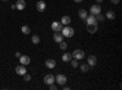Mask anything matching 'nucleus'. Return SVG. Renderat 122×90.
I'll list each match as a JSON object with an SVG mask.
<instances>
[{
	"label": "nucleus",
	"instance_id": "f257e3e1",
	"mask_svg": "<svg viewBox=\"0 0 122 90\" xmlns=\"http://www.w3.org/2000/svg\"><path fill=\"white\" fill-rule=\"evenodd\" d=\"M61 34H62L64 37H66V38H72L75 35V29L72 27H70V26H65V27H62V29H61Z\"/></svg>",
	"mask_w": 122,
	"mask_h": 90
},
{
	"label": "nucleus",
	"instance_id": "f03ea898",
	"mask_svg": "<svg viewBox=\"0 0 122 90\" xmlns=\"http://www.w3.org/2000/svg\"><path fill=\"white\" fill-rule=\"evenodd\" d=\"M71 55H72V57H73V58L78 60V61H79V60H82V58H84V56H86L84 51H83V50H81V49H76V50H75V51H73L72 54H71Z\"/></svg>",
	"mask_w": 122,
	"mask_h": 90
},
{
	"label": "nucleus",
	"instance_id": "7ed1b4c3",
	"mask_svg": "<svg viewBox=\"0 0 122 90\" xmlns=\"http://www.w3.org/2000/svg\"><path fill=\"white\" fill-rule=\"evenodd\" d=\"M55 82L60 85H65L67 83V77L65 74H57L56 78H55Z\"/></svg>",
	"mask_w": 122,
	"mask_h": 90
},
{
	"label": "nucleus",
	"instance_id": "20e7f679",
	"mask_svg": "<svg viewBox=\"0 0 122 90\" xmlns=\"http://www.w3.org/2000/svg\"><path fill=\"white\" fill-rule=\"evenodd\" d=\"M98 14H101V6L99 4H94L90 6V15L97 16Z\"/></svg>",
	"mask_w": 122,
	"mask_h": 90
},
{
	"label": "nucleus",
	"instance_id": "39448f33",
	"mask_svg": "<svg viewBox=\"0 0 122 90\" xmlns=\"http://www.w3.org/2000/svg\"><path fill=\"white\" fill-rule=\"evenodd\" d=\"M62 23L61 22H57V21H54L53 23H51V29L54 32H61V29H62Z\"/></svg>",
	"mask_w": 122,
	"mask_h": 90
},
{
	"label": "nucleus",
	"instance_id": "423d86ee",
	"mask_svg": "<svg viewBox=\"0 0 122 90\" xmlns=\"http://www.w3.org/2000/svg\"><path fill=\"white\" fill-rule=\"evenodd\" d=\"M18 58H20V62H21V65H23V66H28V65L30 63V58H29V56H27V55H21Z\"/></svg>",
	"mask_w": 122,
	"mask_h": 90
},
{
	"label": "nucleus",
	"instance_id": "0eeeda50",
	"mask_svg": "<svg viewBox=\"0 0 122 90\" xmlns=\"http://www.w3.org/2000/svg\"><path fill=\"white\" fill-rule=\"evenodd\" d=\"M87 31L90 34H94L98 31V23H92V24H87Z\"/></svg>",
	"mask_w": 122,
	"mask_h": 90
},
{
	"label": "nucleus",
	"instance_id": "6e6552de",
	"mask_svg": "<svg viewBox=\"0 0 122 90\" xmlns=\"http://www.w3.org/2000/svg\"><path fill=\"white\" fill-rule=\"evenodd\" d=\"M44 83L46 85H50V84H54L55 83V77L53 74H46L44 77Z\"/></svg>",
	"mask_w": 122,
	"mask_h": 90
},
{
	"label": "nucleus",
	"instance_id": "1a4fd4ad",
	"mask_svg": "<svg viewBox=\"0 0 122 90\" xmlns=\"http://www.w3.org/2000/svg\"><path fill=\"white\" fill-rule=\"evenodd\" d=\"M46 9V4L43 1V0H39V1L37 3V11L39 12H44Z\"/></svg>",
	"mask_w": 122,
	"mask_h": 90
},
{
	"label": "nucleus",
	"instance_id": "9d476101",
	"mask_svg": "<svg viewBox=\"0 0 122 90\" xmlns=\"http://www.w3.org/2000/svg\"><path fill=\"white\" fill-rule=\"evenodd\" d=\"M15 71H16V73H17L18 76H23V74H26V73H27L26 66H23V65H21V66H17Z\"/></svg>",
	"mask_w": 122,
	"mask_h": 90
},
{
	"label": "nucleus",
	"instance_id": "9b49d317",
	"mask_svg": "<svg viewBox=\"0 0 122 90\" xmlns=\"http://www.w3.org/2000/svg\"><path fill=\"white\" fill-rule=\"evenodd\" d=\"M45 66L49 69H53V68L56 67V61H55V60H53V58H49V60H46V61H45Z\"/></svg>",
	"mask_w": 122,
	"mask_h": 90
},
{
	"label": "nucleus",
	"instance_id": "f8f14e48",
	"mask_svg": "<svg viewBox=\"0 0 122 90\" xmlns=\"http://www.w3.org/2000/svg\"><path fill=\"white\" fill-rule=\"evenodd\" d=\"M87 63H88L90 67L95 66V65H97V57H95L94 55H89L88 58H87Z\"/></svg>",
	"mask_w": 122,
	"mask_h": 90
},
{
	"label": "nucleus",
	"instance_id": "ddd939ff",
	"mask_svg": "<svg viewBox=\"0 0 122 90\" xmlns=\"http://www.w3.org/2000/svg\"><path fill=\"white\" fill-rule=\"evenodd\" d=\"M53 39H54V42H56V43H60V42H62V40H64V35L61 34L60 32H54Z\"/></svg>",
	"mask_w": 122,
	"mask_h": 90
},
{
	"label": "nucleus",
	"instance_id": "4468645a",
	"mask_svg": "<svg viewBox=\"0 0 122 90\" xmlns=\"http://www.w3.org/2000/svg\"><path fill=\"white\" fill-rule=\"evenodd\" d=\"M15 5H16V9L20 10V11H22V10L26 9V1L25 0H17V3Z\"/></svg>",
	"mask_w": 122,
	"mask_h": 90
},
{
	"label": "nucleus",
	"instance_id": "2eb2a0df",
	"mask_svg": "<svg viewBox=\"0 0 122 90\" xmlns=\"http://www.w3.org/2000/svg\"><path fill=\"white\" fill-rule=\"evenodd\" d=\"M87 24H92V23H97V19H95V16L94 15H89L87 16V18L84 19Z\"/></svg>",
	"mask_w": 122,
	"mask_h": 90
},
{
	"label": "nucleus",
	"instance_id": "dca6fc26",
	"mask_svg": "<svg viewBox=\"0 0 122 90\" xmlns=\"http://www.w3.org/2000/svg\"><path fill=\"white\" fill-rule=\"evenodd\" d=\"M61 23H62V26H68L71 23V17L70 16H62L61 17Z\"/></svg>",
	"mask_w": 122,
	"mask_h": 90
},
{
	"label": "nucleus",
	"instance_id": "f3484780",
	"mask_svg": "<svg viewBox=\"0 0 122 90\" xmlns=\"http://www.w3.org/2000/svg\"><path fill=\"white\" fill-rule=\"evenodd\" d=\"M71 60H72V55H71L70 52H65L62 55V61L64 62H70Z\"/></svg>",
	"mask_w": 122,
	"mask_h": 90
},
{
	"label": "nucleus",
	"instance_id": "a211bd4d",
	"mask_svg": "<svg viewBox=\"0 0 122 90\" xmlns=\"http://www.w3.org/2000/svg\"><path fill=\"white\" fill-rule=\"evenodd\" d=\"M78 16H79L81 18H82V19H86V18H87V16H88V12L86 11L84 9H81L79 11H78Z\"/></svg>",
	"mask_w": 122,
	"mask_h": 90
},
{
	"label": "nucleus",
	"instance_id": "6ab92c4d",
	"mask_svg": "<svg viewBox=\"0 0 122 90\" xmlns=\"http://www.w3.org/2000/svg\"><path fill=\"white\" fill-rule=\"evenodd\" d=\"M89 68H90V66L88 63H83L82 66H81V71H82L83 73H88L89 72Z\"/></svg>",
	"mask_w": 122,
	"mask_h": 90
},
{
	"label": "nucleus",
	"instance_id": "aec40b11",
	"mask_svg": "<svg viewBox=\"0 0 122 90\" xmlns=\"http://www.w3.org/2000/svg\"><path fill=\"white\" fill-rule=\"evenodd\" d=\"M21 32H22L23 34H29V33H30V28H29L28 26H22Z\"/></svg>",
	"mask_w": 122,
	"mask_h": 90
},
{
	"label": "nucleus",
	"instance_id": "412c9836",
	"mask_svg": "<svg viewBox=\"0 0 122 90\" xmlns=\"http://www.w3.org/2000/svg\"><path fill=\"white\" fill-rule=\"evenodd\" d=\"M106 17H107L109 19H115L116 15H115L114 11H107V12H106Z\"/></svg>",
	"mask_w": 122,
	"mask_h": 90
},
{
	"label": "nucleus",
	"instance_id": "4be33fe9",
	"mask_svg": "<svg viewBox=\"0 0 122 90\" xmlns=\"http://www.w3.org/2000/svg\"><path fill=\"white\" fill-rule=\"evenodd\" d=\"M32 43H33V44H36V45L40 43V38H39V35H37V34H36V35H33V37H32Z\"/></svg>",
	"mask_w": 122,
	"mask_h": 90
},
{
	"label": "nucleus",
	"instance_id": "5701e85b",
	"mask_svg": "<svg viewBox=\"0 0 122 90\" xmlns=\"http://www.w3.org/2000/svg\"><path fill=\"white\" fill-rule=\"evenodd\" d=\"M70 62H71V66H72L73 68H77V67L79 66V63H78V60H76V58H75V60H71Z\"/></svg>",
	"mask_w": 122,
	"mask_h": 90
},
{
	"label": "nucleus",
	"instance_id": "b1692460",
	"mask_svg": "<svg viewBox=\"0 0 122 90\" xmlns=\"http://www.w3.org/2000/svg\"><path fill=\"white\" fill-rule=\"evenodd\" d=\"M95 19H97V22H98V21H99V22H103L104 19H105V17L101 15V14H98V15L95 16Z\"/></svg>",
	"mask_w": 122,
	"mask_h": 90
},
{
	"label": "nucleus",
	"instance_id": "393cba45",
	"mask_svg": "<svg viewBox=\"0 0 122 90\" xmlns=\"http://www.w3.org/2000/svg\"><path fill=\"white\" fill-rule=\"evenodd\" d=\"M59 44H60V49H61V50H66V49H67V46H68V45H67V43H65L64 40H62V42H60Z\"/></svg>",
	"mask_w": 122,
	"mask_h": 90
},
{
	"label": "nucleus",
	"instance_id": "a878e982",
	"mask_svg": "<svg viewBox=\"0 0 122 90\" xmlns=\"http://www.w3.org/2000/svg\"><path fill=\"white\" fill-rule=\"evenodd\" d=\"M23 78H25V82H29L30 79H32V77H30L29 74H27V73H26V74H23Z\"/></svg>",
	"mask_w": 122,
	"mask_h": 90
},
{
	"label": "nucleus",
	"instance_id": "bb28decb",
	"mask_svg": "<svg viewBox=\"0 0 122 90\" xmlns=\"http://www.w3.org/2000/svg\"><path fill=\"white\" fill-rule=\"evenodd\" d=\"M110 1H111V3H112L114 5H117V4L120 3V0H110Z\"/></svg>",
	"mask_w": 122,
	"mask_h": 90
},
{
	"label": "nucleus",
	"instance_id": "cd10ccee",
	"mask_svg": "<svg viewBox=\"0 0 122 90\" xmlns=\"http://www.w3.org/2000/svg\"><path fill=\"white\" fill-rule=\"evenodd\" d=\"M49 88L51 89V90H55V89H56V85H54V84H50V85H49Z\"/></svg>",
	"mask_w": 122,
	"mask_h": 90
},
{
	"label": "nucleus",
	"instance_id": "c85d7f7f",
	"mask_svg": "<svg viewBox=\"0 0 122 90\" xmlns=\"http://www.w3.org/2000/svg\"><path fill=\"white\" fill-rule=\"evenodd\" d=\"M15 56H16V57H20V56H21V52H18V51H17V52L15 54Z\"/></svg>",
	"mask_w": 122,
	"mask_h": 90
},
{
	"label": "nucleus",
	"instance_id": "c756f323",
	"mask_svg": "<svg viewBox=\"0 0 122 90\" xmlns=\"http://www.w3.org/2000/svg\"><path fill=\"white\" fill-rule=\"evenodd\" d=\"M64 90H70V86H66V85H64Z\"/></svg>",
	"mask_w": 122,
	"mask_h": 90
},
{
	"label": "nucleus",
	"instance_id": "7c9ffc66",
	"mask_svg": "<svg viewBox=\"0 0 122 90\" xmlns=\"http://www.w3.org/2000/svg\"><path fill=\"white\" fill-rule=\"evenodd\" d=\"M73 1H76V3H82L83 0H73Z\"/></svg>",
	"mask_w": 122,
	"mask_h": 90
},
{
	"label": "nucleus",
	"instance_id": "2f4dec72",
	"mask_svg": "<svg viewBox=\"0 0 122 90\" xmlns=\"http://www.w3.org/2000/svg\"><path fill=\"white\" fill-rule=\"evenodd\" d=\"M11 9H12V10H15V9H16V5H15V4H14V5H11Z\"/></svg>",
	"mask_w": 122,
	"mask_h": 90
},
{
	"label": "nucleus",
	"instance_id": "473e14b6",
	"mask_svg": "<svg viewBox=\"0 0 122 90\" xmlns=\"http://www.w3.org/2000/svg\"><path fill=\"white\" fill-rule=\"evenodd\" d=\"M97 3H99V4H100V3H103V0H97Z\"/></svg>",
	"mask_w": 122,
	"mask_h": 90
},
{
	"label": "nucleus",
	"instance_id": "72a5a7b5",
	"mask_svg": "<svg viewBox=\"0 0 122 90\" xmlns=\"http://www.w3.org/2000/svg\"><path fill=\"white\" fill-rule=\"evenodd\" d=\"M3 1H6V0H3Z\"/></svg>",
	"mask_w": 122,
	"mask_h": 90
}]
</instances>
